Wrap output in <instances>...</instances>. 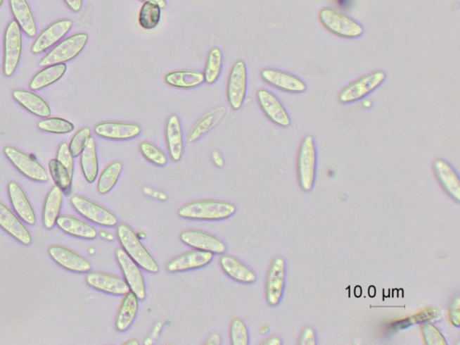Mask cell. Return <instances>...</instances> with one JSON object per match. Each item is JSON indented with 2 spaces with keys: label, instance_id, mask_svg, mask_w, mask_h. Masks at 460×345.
I'll return each instance as SVG.
<instances>
[{
  "label": "cell",
  "instance_id": "cell-1",
  "mask_svg": "<svg viewBox=\"0 0 460 345\" xmlns=\"http://www.w3.org/2000/svg\"><path fill=\"white\" fill-rule=\"evenodd\" d=\"M235 205L220 201H196L184 205L178 211L184 219L194 220H222L236 213Z\"/></svg>",
  "mask_w": 460,
  "mask_h": 345
},
{
  "label": "cell",
  "instance_id": "cell-2",
  "mask_svg": "<svg viewBox=\"0 0 460 345\" xmlns=\"http://www.w3.org/2000/svg\"><path fill=\"white\" fill-rule=\"evenodd\" d=\"M117 237L123 250L134 261L145 271L158 273L160 271L157 262L142 245L134 230L126 224H120L117 227Z\"/></svg>",
  "mask_w": 460,
  "mask_h": 345
},
{
  "label": "cell",
  "instance_id": "cell-3",
  "mask_svg": "<svg viewBox=\"0 0 460 345\" xmlns=\"http://www.w3.org/2000/svg\"><path fill=\"white\" fill-rule=\"evenodd\" d=\"M297 165L300 187L310 192L315 184L317 168V149L312 136L305 137L301 142Z\"/></svg>",
  "mask_w": 460,
  "mask_h": 345
},
{
  "label": "cell",
  "instance_id": "cell-4",
  "mask_svg": "<svg viewBox=\"0 0 460 345\" xmlns=\"http://www.w3.org/2000/svg\"><path fill=\"white\" fill-rule=\"evenodd\" d=\"M319 18L327 30L338 37L358 38L364 34V29L362 25L333 9H322L319 12Z\"/></svg>",
  "mask_w": 460,
  "mask_h": 345
},
{
  "label": "cell",
  "instance_id": "cell-5",
  "mask_svg": "<svg viewBox=\"0 0 460 345\" xmlns=\"http://www.w3.org/2000/svg\"><path fill=\"white\" fill-rule=\"evenodd\" d=\"M89 35L85 32H80L72 37L65 39L60 44L54 47L53 50L40 61L41 67L50 66V65L65 63L76 58L83 49L85 48Z\"/></svg>",
  "mask_w": 460,
  "mask_h": 345
},
{
  "label": "cell",
  "instance_id": "cell-6",
  "mask_svg": "<svg viewBox=\"0 0 460 345\" xmlns=\"http://www.w3.org/2000/svg\"><path fill=\"white\" fill-rule=\"evenodd\" d=\"M22 54L21 28L15 21L9 23L4 35V63L3 70L6 77L12 76Z\"/></svg>",
  "mask_w": 460,
  "mask_h": 345
},
{
  "label": "cell",
  "instance_id": "cell-7",
  "mask_svg": "<svg viewBox=\"0 0 460 345\" xmlns=\"http://www.w3.org/2000/svg\"><path fill=\"white\" fill-rule=\"evenodd\" d=\"M385 80L383 71H376L361 77L348 84L339 94L338 99L343 104H350L361 100L380 87Z\"/></svg>",
  "mask_w": 460,
  "mask_h": 345
},
{
  "label": "cell",
  "instance_id": "cell-8",
  "mask_svg": "<svg viewBox=\"0 0 460 345\" xmlns=\"http://www.w3.org/2000/svg\"><path fill=\"white\" fill-rule=\"evenodd\" d=\"M246 89H248V71L244 61H238L230 71L226 94L230 106L239 110L244 103Z\"/></svg>",
  "mask_w": 460,
  "mask_h": 345
},
{
  "label": "cell",
  "instance_id": "cell-9",
  "mask_svg": "<svg viewBox=\"0 0 460 345\" xmlns=\"http://www.w3.org/2000/svg\"><path fill=\"white\" fill-rule=\"evenodd\" d=\"M6 157L25 177L37 182H47L49 175L46 170L30 156L25 154L12 146H6L4 149Z\"/></svg>",
  "mask_w": 460,
  "mask_h": 345
},
{
  "label": "cell",
  "instance_id": "cell-10",
  "mask_svg": "<svg viewBox=\"0 0 460 345\" xmlns=\"http://www.w3.org/2000/svg\"><path fill=\"white\" fill-rule=\"evenodd\" d=\"M115 256L129 289L139 301H144L147 297V293H146L144 280L137 263L123 249H118Z\"/></svg>",
  "mask_w": 460,
  "mask_h": 345
},
{
  "label": "cell",
  "instance_id": "cell-11",
  "mask_svg": "<svg viewBox=\"0 0 460 345\" xmlns=\"http://www.w3.org/2000/svg\"><path fill=\"white\" fill-rule=\"evenodd\" d=\"M285 271L286 265L283 257H276L269 269L265 296L269 305L277 306L283 298L285 285Z\"/></svg>",
  "mask_w": 460,
  "mask_h": 345
},
{
  "label": "cell",
  "instance_id": "cell-12",
  "mask_svg": "<svg viewBox=\"0 0 460 345\" xmlns=\"http://www.w3.org/2000/svg\"><path fill=\"white\" fill-rule=\"evenodd\" d=\"M71 203L80 215L86 219L103 227H112L117 225L118 221L115 215L100 205L87 200L85 198L74 196Z\"/></svg>",
  "mask_w": 460,
  "mask_h": 345
},
{
  "label": "cell",
  "instance_id": "cell-13",
  "mask_svg": "<svg viewBox=\"0 0 460 345\" xmlns=\"http://www.w3.org/2000/svg\"><path fill=\"white\" fill-rule=\"evenodd\" d=\"M180 239L186 245L200 251L223 253L226 247L224 243L203 231L186 230L181 233Z\"/></svg>",
  "mask_w": 460,
  "mask_h": 345
},
{
  "label": "cell",
  "instance_id": "cell-14",
  "mask_svg": "<svg viewBox=\"0 0 460 345\" xmlns=\"http://www.w3.org/2000/svg\"><path fill=\"white\" fill-rule=\"evenodd\" d=\"M257 96L262 112L271 122L281 127L290 125V116L276 96L265 89L258 90Z\"/></svg>",
  "mask_w": 460,
  "mask_h": 345
},
{
  "label": "cell",
  "instance_id": "cell-15",
  "mask_svg": "<svg viewBox=\"0 0 460 345\" xmlns=\"http://www.w3.org/2000/svg\"><path fill=\"white\" fill-rule=\"evenodd\" d=\"M72 25V21L65 19V20L54 22L53 24L49 25L32 44V53L39 54L48 50L70 32Z\"/></svg>",
  "mask_w": 460,
  "mask_h": 345
},
{
  "label": "cell",
  "instance_id": "cell-16",
  "mask_svg": "<svg viewBox=\"0 0 460 345\" xmlns=\"http://www.w3.org/2000/svg\"><path fill=\"white\" fill-rule=\"evenodd\" d=\"M141 132V127L134 123L103 122L95 127L97 136L113 141H127L138 137Z\"/></svg>",
  "mask_w": 460,
  "mask_h": 345
},
{
  "label": "cell",
  "instance_id": "cell-17",
  "mask_svg": "<svg viewBox=\"0 0 460 345\" xmlns=\"http://www.w3.org/2000/svg\"><path fill=\"white\" fill-rule=\"evenodd\" d=\"M87 284L110 295L122 296L131 291L128 283L118 276L103 272H91L87 276Z\"/></svg>",
  "mask_w": 460,
  "mask_h": 345
},
{
  "label": "cell",
  "instance_id": "cell-18",
  "mask_svg": "<svg viewBox=\"0 0 460 345\" xmlns=\"http://www.w3.org/2000/svg\"><path fill=\"white\" fill-rule=\"evenodd\" d=\"M213 253L194 250L171 260L167 269L170 272H182L203 268L212 261Z\"/></svg>",
  "mask_w": 460,
  "mask_h": 345
},
{
  "label": "cell",
  "instance_id": "cell-19",
  "mask_svg": "<svg viewBox=\"0 0 460 345\" xmlns=\"http://www.w3.org/2000/svg\"><path fill=\"white\" fill-rule=\"evenodd\" d=\"M261 77L265 82L286 92L303 93L307 89L306 84L299 77L283 71L267 68L262 70Z\"/></svg>",
  "mask_w": 460,
  "mask_h": 345
},
{
  "label": "cell",
  "instance_id": "cell-20",
  "mask_svg": "<svg viewBox=\"0 0 460 345\" xmlns=\"http://www.w3.org/2000/svg\"><path fill=\"white\" fill-rule=\"evenodd\" d=\"M49 253L55 262L71 272H89L91 270V265L86 259L65 247L51 246Z\"/></svg>",
  "mask_w": 460,
  "mask_h": 345
},
{
  "label": "cell",
  "instance_id": "cell-21",
  "mask_svg": "<svg viewBox=\"0 0 460 345\" xmlns=\"http://www.w3.org/2000/svg\"><path fill=\"white\" fill-rule=\"evenodd\" d=\"M434 172L442 187L449 196L456 201H460V182L458 175L448 162L437 159L433 165Z\"/></svg>",
  "mask_w": 460,
  "mask_h": 345
},
{
  "label": "cell",
  "instance_id": "cell-22",
  "mask_svg": "<svg viewBox=\"0 0 460 345\" xmlns=\"http://www.w3.org/2000/svg\"><path fill=\"white\" fill-rule=\"evenodd\" d=\"M0 227L19 242L24 245H30L32 239L27 227L23 225L15 214L1 203H0Z\"/></svg>",
  "mask_w": 460,
  "mask_h": 345
},
{
  "label": "cell",
  "instance_id": "cell-23",
  "mask_svg": "<svg viewBox=\"0 0 460 345\" xmlns=\"http://www.w3.org/2000/svg\"><path fill=\"white\" fill-rule=\"evenodd\" d=\"M8 193L12 206L14 207L18 216L29 225H34L35 221H37L34 211L22 188L15 182H11L8 184Z\"/></svg>",
  "mask_w": 460,
  "mask_h": 345
},
{
  "label": "cell",
  "instance_id": "cell-24",
  "mask_svg": "<svg viewBox=\"0 0 460 345\" xmlns=\"http://www.w3.org/2000/svg\"><path fill=\"white\" fill-rule=\"evenodd\" d=\"M220 266L226 275L236 282L250 284L257 281V276L244 263L230 256H223L219 259Z\"/></svg>",
  "mask_w": 460,
  "mask_h": 345
},
{
  "label": "cell",
  "instance_id": "cell-25",
  "mask_svg": "<svg viewBox=\"0 0 460 345\" xmlns=\"http://www.w3.org/2000/svg\"><path fill=\"white\" fill-rule=\"evenodd\" d=\"M13 97L18 104L32 113V115L46 118L51 115V111L44 99L38 94L27 90H15Z\"/></svg>",
  "mask_w": 460,
  "mask_h": 345
},
{
  "label": "cell",
  "instance_id": "cell-26",
  "mask_svg": "<svg viewBox=\"0 0 460 345\" xmlns=\"http://www.w3.org/2000/svg\"><path fill=\"white\" fill-rule=\"evenodd\" d=\"M13 15L19 27L29 37L37 34V25L27 0H9Z\"/></svg>",
  "mask_w": 460,
  "mask_h": 345
},
{
  "label": "cell",
  "instance_id": "cell-27",
  "mask_svg": "<svg viewBox=\"0 0 460 345\" xmlns=\"http://www.w3.org/2000/svg\"><path fill=\"white\" fill-rule=\"evenodd\" d=\"M166 138L172 159L179 161L183 156L184 143L182 128L177 115H171L167 120Z\"/></svg>",
  "mask_w": 460,
  "mask_h": 345
},
{
  "label": "cell",
  "instance_id": "cell-28",
  "mask_svg": "<svg viewBox=\"0 0 460 345\" xmlns=\"http://www.w3.org/2000/svg\"><path fill=\"white\" fill-rule=\"evenodd\" d=\"M226 113V109L224 106L216 107V108L209 111L191 130L189 135H188V142L193 143L206 134L224 118Z\"/></svg>",
  "mask_w": 460,
  "mask_h": 345
},
{
  "label": "cell",
  "instance_id": "cell-29",
  "mask_svg": "<svg viewBox=\"0 0 460 345\" xmlns=\"http://www.w3.org/2000/svg\"><path fill=\"white\" fill-rule=\"evenodd\" d=\"M139 308V299L134 292L129 291L123 299L121 308H120L115 327L119 332H126L132 327L137 315Z\"/></svg>",
  "mask_w": 460,
  "mask_h": 345
},
{
  "label": "cell",
  "instance_id": "cell-30",
  "mask_svg": "<svg viewBox=\"0 0 460 345\" xmlns=\"http://www.w3.org/2000/svg\"><path fill=\"white\" fill-rule=\"evenodd\" d=\"M56 223L61 230L71 236L89 240L95 239L97 237L96 230L93 227L76 218L60 216L58 218Z\"/></svg>",
  "mask_w": 460,
  "mask_h": 345
},
{
  "label": "cell",
  "instance_id": "cell-31",
  "mask_svg": "<svg viewBox=\"0 0 460 345\" xmlns=\"http://www.w3.org/2000/svg\"><path fill=\"white\" fill-rule=\"evenodd\" d=\"M165 81L171 87L177 89H193L200 86L204 81V75L200 71L177 70L167 73Z\"/></svg>",
  "mask_w": 460,
  "mask_h": 345
},
{
  "label": "cell",
  "instance_id": "cell-32",
  "mask_svg": "<svg viewBox=\"0 0 460 345\" xmlns=\"http://www.w3.org/2000/svg\"><path fill=\"white\" fill-rule=\"evenodd\" d=\"M80 163L86 180L90 184L94 183L98 175L99 168L96 142L92 137H90L85 149L81 153Z\"/></svg>",
  "mask_w": 460,
  "mask_h": 345
},
{
  "label": "cell",
  "instance_id": "cell-33",
  "mask_svg": "<svg viewBox=\"0 0 460 345\" xmlns=\"http://www.w3.org/2000/svg\"><path fill=\"white\" fill-rule=\"evenodd\" d=\"M67 65L65 63L50 65L34 75L30 82L32 90H40L57 82L66 73Z\"/></svg>",
  "mask_w": 460,
  "mask_h": 345
},
{
  "label": "cell",
  "instance_id": "cell-34",
  "mask_svg": "<svg viewBox=\"0 0 460 345\" xmlns=\"http://www.w3.org/2000/svg\"><path fill=\"white\" fill-rule=\"evenodd\" d=\"M63 203V192L54 187L48 194L44 208V224L48 230H51L56 224Z\"/></svg>",
  "mask_w": 460,
  "mask_h": 345
},
{
  "label": "cell",
  "instance_id": "cell-35",
  "mask_svg": "<svg viewBox=\"0 0 460 345\" xmlns=\"http://www.w3.org/2000/svg\"><path fill=\"white\" fill-rule=\"evenodd\" d=\"M122 165L118 161L113 162L103 171L97 183V191L100 194H106L117 184Z\"/></svg>",
  "mask_w": 460,
  "mask_h": 345
},
{
  "label": "cell",
  "instance_id": "cell-36",
  "mask_svg": "<svg viewBox=\"0 0 460 345\" xmlns=\"http://www.w3.org/2000/svg\"><path fill=\"white\" fill-rule=\"evenodd\" d=\"M223 56L219 48H212L207 58L204 68V80L207 84L215 83L222 73Z\"/></svg>",
  "mask_w": 460,
  "mask_h": 345
},
{
  "label": "cell",
  "instance_id": "cell-37",
  "mask_svg": "<svg viewBox=\"0 0 460 345\" xmlns=\"http://www.w3.org/2000/svg\"><path fill=\"white\" fill-rule=\"evenodd\" d=\"M49 170H50L51 177H53L55 184L59 187L61 192L65 194L69 195L71 189V181H72V175L69 171L65 168L63 165H61L58 159H51L49 162Z\"/></svg>",
  "mask_w": 460,
  "mask_h": 345
},
{
  "label": "cell",
  "instance_id": "cell-38",
  "mask_svg": "<svg viewBox=\"0 0 460 345\" xmlns=\"http://www.w3.org/2000/svg\"><path fill=\"white\" fill-rule=\"evenodd\" d=\"M161 8L155 3L145 2L139 11V25L146 30L154 29L160 22Z\"/></svg>",
  "mask_w": 460,
  "mask_h": 345
},
{
  "label": "cell",
  "instance_id": "cell-39",
  "mask_svg": "<svg viewBox=\"0 0 460 345\" xmlns=\"http://www.w3.org/2000/svg\"><path fill=\"white\" fill-rule=\"evenodd\" d=\"M37 127L41 131L55 133V134H67L75 129L72 123L65 119L56 118V117L40 120Z\"/></svg>",
  "mask_w": 460,
  "mask_h": 345
},
{
  "label": "cell",
  "instance_id": "cell-40",
  "mask_svg": "<svg viewBox=\"0 0 460 345\" xmlns=\"http://www.w3.org/2000/svg\"><path fill=\"white\" fill-rule=\"evenodd\" d=\"M230 341L233 345H248L249 334L244 322L239 318H235L230 325Z\"/></svg>",
  "mask_w": 460,
  "mask_h": 345
},
{
  "label": "cell",
  "instance_id": "cell-41",
  "mask_svg": "<svg viewBox=\"0 0 460 345\" xmlns=\"http://www.w3.org/2000/svg\"><path fill=\"white\" fill-rule=\"evenodd\" d=\"M141 154L144 156L152 164L164 167L167 164V158L164 153L150 142H142L141 146Z\"/></svg>",
  "mask_w": 460,
  "mask_h": 345
},
{
  "label": "cell",
  "instance_id": "cell-42",
  "mask_svg": "<svg viewBox=\"0 0 460 345\" xmlns=\"http://www.w3.org/2000/svg\"><path fill=\"white\" fill-rule=\"evenodd\" d=\"M90 137H91V132H90L89 128L81 129L73 136L69 146L73 158L79 157L81 153H82Z\"/></svg>",
  "mask_w": 460,
  "mask_h": 345
},
{
  "label": "cell",
  "instance_id": "cell-43",
  "mask_svg": "<svg viewBox=\"0 0 460 345\" xmlns=\"http://www.w3.org/2000/svg\"><path fill=\"white\" fill-rule=\"evenodd\" d=\"M424 339L426 344L429 345H446L447 341L433 324L424 323L422 327Z\"/></svg>",
  "mask_w": 460,
  "mask_h": 345
},
{
  "label": "cell",
  "instance_id": "cell-44",
  "mask_svg": "<svg viewBox=\"0 0 460 345\" xmlns=\"http://www.w3.org/2000/svg\"><path fill=\"white\" fill-rule=\"evenodd\" d=\"M58 161L60 163L61 165H63L65 168L69 171L71 175H73L74 171V159L73 156L71 155L69 146L66 143H61L59 151H58Z\"/></svg>",
  "mask_w": 460,
  "mask_h": 345
},
{
  "label": "cell",
  "instance_id": "cell-45",
  "mask_svg": "<svg viewBox=\"0 0 460 345\" xmlns=\"http://www.w3.org/2000/svg\"><path fill=\"white\" fill-rule=\"evenodd\" d=\"M449 320L452 325L459 327L460 325V298L456 296L452 302L449 308Z\"/></svg>",
  "mask_w": 460,
  "mask_h": 345
},
{
  "label": "cell",
  "instance_id": "cell-46",
  "mask_svg": "<svg viewBox=\"0 0 460 345\" xmlns=\"http://www.w3.org/2000/svg\"><path fill=\"white\" fill-rule=\"evenodd\" d=\"M300 345H315L317 344V338L315 331L311 327H306L301 333L300 341Z\"/></svg>",
  "mask_w": 460,
  "mask_h": 345
},
{
  "label": "cell",
  "instance_id": "cell-47",
  "mask_svg": "<svg viewBox=\"0 0 460 345\" xmlns=\"http://www.w3.org/2000/svg\"><path fill=\"white\" fill-rule=\"evenodd\" d=\"M66 4L71 11L74 12H79L82 8L83 0H64Z\"/></svg>",
  "mask_w": 460,
  "mask_h": 345
},
{
  "label": "cell",
  "instance_id": "cell-48",
  "mask_svg": "<svg viewBox=\"0 0 460 345\" xmlns=\"http://www.w3.org/2000/svg\"><path fill=\"white\" fill-rule=\"evenodd\" d=\"M212 158H213V161H215L217 167L218 168H223L224 167V161H223V158L222 156H220L219 153L217 151L212 153Z\"/></svg>",
  "mask_w": 460,
  "mask_h": 345
},
{
  "label": "cell",
  "instance_id": "cell-49",
  "mask_svg": "<svg viewBox=\"0 0 460 345\" xmlns=\"http://www.w3.org/2000/svg\"><path fill=\"white\" fill-rule=\"evenodd\" d=\"M206 344L210 345H219L220 344V337L219 334H215L209 338V340L206 341Z\"/></svg>",
  "mask_w": 460,
  "mask_h": 345
},
{
  "label": "cell",
  "instance_id": "cell-50",
  "mask_svg": "<svg viewBox=\"0 0 460 345\" xmlns=\"http://www.w3.org/2000/svg\"><path fill=\"white\" fill-rule=\"evenodd\" d=\"M262 344H267V345H280L281 344V341L280 340V338H278L276 337H273L269 338L268 340L264 341Z\"/></svg>",
  "mask_w": 460,
  "mask_h": 345
},
{
  "label": "cell",
  "instance_id": "cell-51",
  "mask_svg": "<svg viewBox=\"0 0 460 345\" xmlns=\"http://www.w3.org/2000/svg\"><path fill=\"white\" fill-rule=\"evenodd\" d=\"M143 1L155 3V4L160 6L161 8H165L167 6L166 0H143Z\"/></svg>",
  "mask_w": 460,
  "mask_h": 345
},
{
  "label": "cell",
  "instance_id": "cell-52",
  "mask_svg": "<svg viewBox=\"0 0 460 345\" xmlns=\"http://www.w3.org/2000/svg\"><path fill=\"white\" fill-rule=\"evenodd\" d=\"M124 344H125V345H134V344H135V345H138L139 343H138V341H136V340H129V341H126V343H124Z\"/></svg>",
  "mask_w": 460,
  "mask_h": 345
},
{
  "label": "cell",
  "instance_id": "cell-53",
  "mask_svg": "<svg viewBox=\"0 0 460 345\" xmlns=\"http://www.w3.org/2000/svg\"><path fill=\"white\" fill-rule=\"evenodd\" d=\"M3 2H4V0H0V6H2V4H3Z\"/></svg>",
  "mask_w": 460,
  "mask_h": 345
}]
</instances>
